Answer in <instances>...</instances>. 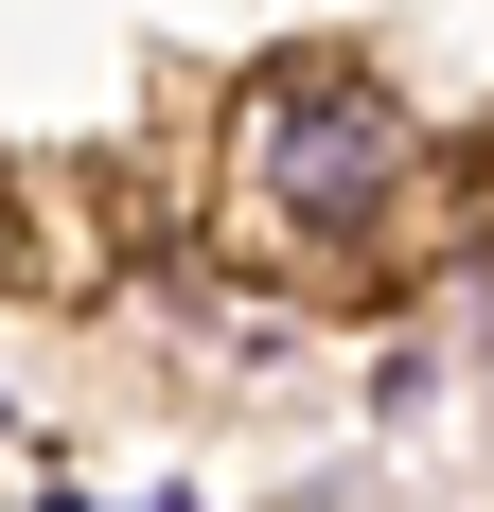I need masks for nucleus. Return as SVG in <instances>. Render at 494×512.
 Returning <instances> with one entry per match:
<instances>
[{
    "mask_svg": "<svg viewBox=\"0 0 494 512\" xmlns=\"http://www.w3.org/2000/svg\"><path fill=\"white\" fill-rule=\"evenodd\" d=\"M0 265H18V212H0Z\"/></svg>",
    "mask_w": 494,
    "mask_h": 512,
    "instance_id": "nucleus-2",
    "label": "nucleus"
},
{
    "mask_svg": "<svg viewBox=\"0 0 494 512\" xmlns=\"http://www.w3.org/2000/svg\"><path fill=\"white\" fill-rule=\"evenodd\" d=\"M142 512H195V495H142Z\"/></svg>",
    "mask_w": 494,
    "mask_h": 512,
    "instance_id": "nucleus-3",
    "label": "nucleus"
},
{
    "mask_svg": "<svg viewBox=\"0 0 494 512\" xmlns=\"http://www.w3.org/2000/svg\"><path fill=\"white\" fill-rule=\"evenodd\" d=\"M406 195H424V124H406V89H371L353 53H283V71L230 106V230H265L300 283L371 265Z\"/></svg>",
    "mask_w": 494,
    "mask_h": 512,
    "instance_id": "nucleus-1",
    "label": "nucleus"
}]
</instances>
